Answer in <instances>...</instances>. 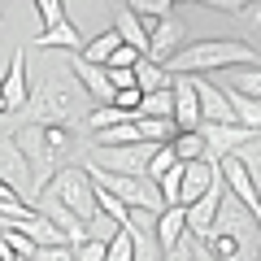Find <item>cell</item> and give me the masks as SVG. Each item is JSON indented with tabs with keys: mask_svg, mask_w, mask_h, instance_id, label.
I'll use <instances>...</instances> for the list:
<instances>
[{
	"mask_svg": "<svg viewBox=\"0 0 261 261\" xmlns=\"http://www.w3.org/2000/svg\"><path fill=\"white\" fill-rule=\"evenodd\" d=\"M118 44H122L118 31H100V35H92V39L83 44V53H79V57H83L87 65H105V61L113 57V48H118Z\"/></svg>",
	"mask_w": 261,
	"mask_h": 261,
	"instance_id": "obj_21",
	"label": "cell"
},
{
	"mask_svg": "<svg viewBox=\"0 0 261 261\" xmlns=\"http://www.w3.org/2000/svg\"><path fill=\"white\" fill-rule=\"evenodd\" d=\"M174 166H178V161H174V152H170V144H161V148L148 157V170H144V178H148V183H157V178L166 174V170H174Z\"/></svg>",
	"mask_w": 261,
	"mask_h": 261,
	"instance_id": "obj_30",
	"label": "cell"
},
{
	"mask_svg": "<svg viewBox=\"0 0 261 261\" xmlns=\"http://www.w3.org/2000/svg\"><path fill=\"white\" fill-rule=\"evenodd\" d=\"M161 261H196V257H192V235H183L170 252H161Z\"/></svg>",
	"mask_w": 261,
	"mask_h": 261,
	"instance_id": "obj_37",
	"label": "cell"
},
{
	"mask_svg": "<svg viewBox=\"0 0 261 261\" xmlns=\"http://www.w3.org/2000/svg\"><path fill=\"white\" fill-rule=\"evenodd\" d=\"M183 235H187V209H183V205H166L157 218H152V240H157V252H170Z\"/></svg>",
	"mask_w": 261,
	"mask_h": 261,
	"instance_id": "obj_15",
	"label": "cell"
},
{
	"mask_svg": "<svg viewBox=\"0 0 261 261\" xmlns=\"http://www.w3.org/2000/svg\"><path fill=\"white\" fill-rule=\"evenodd\" d=\"M35 9H39V31L65 22V5H61V0H35Z\"/></svg>",
	"mask_w": 261,
	"mask_h": 261,
	"instance_id": "obj_32",
	"label": "cell"
},
{
	"mask_svg": "<svg viewBox=\"0 0 261 261\" xmlns=\"http://www.w3.org/2000/svg\"><path fill=\"white\" fill-rule=\"evenodd\" d=\"M226 92V105H231V118L240 122L244 130H252V135H261V100H248V96L231 92V87H222Z\"/></svg>",
	"mask_w": 261,
	"mask_h": 261,
	"instance_id": "obj_18",
	"label": "cell"
},
{
	"mask_svg": "<svg viewBox=\"0 0 261 261\" xmlns=\"http://www.w3.org/2000/svg\"><path fill=\"white\" fill-rule=\"evenodd\" d=\"M222 196H226V187H222V178H214V187H209L196 205H187V235H196V240H205L209 235V226H214V214H218V205H222Z\"/></svg>",
	"mask_w": 261,
	"mask_h": 261,
	"instance_id": "obj_14",
	"label": "cell"
},
{
	"mask_svg": "<svg viewBox=\"0 0 261 261\" xmlns=\"http://www.w3.org/2000/svg\"><path fill=\"white\" fill-rule=\"evenodd\" d=\"M105 261H135V244L122 226H113L109 240H105Z\"/></svg>",
	"mask_w": 261,
	"mask_h": 261,
	"instance_id": "obj_27",
	"label": "cell"
},
{
	"mask_svg": "<svg viewBox=\"0 0 261 261\" xmlns=\"http://www.w3.org/2000/svg\"><path fill=\"white\" fill-rule=\"evenodd\" d=\"M226 65H231V70L235 65H261V57L252 53L244 39H196V44H183L161 70H166V74L205 79L209 70H226Z\"/></svg>",
	"mask_w": 261,
	"mask_h": 261,
	"instance_id": "obj_3",
	"label": "cell"
},
{
	"mask_svg": "<svg viewBox=\"0 0 261 261\" xmlns=\"http://www.w3.org/2000/svg\"><path fill=\"white\" fill-rule=\"evenodd\" d=\"M196 5H205V9H218V13H231V18H235V13L248 9L252 0H196Z\"/></svg>",
	"mask_w": 261,
	"mask_h": 261,
	"instance_id": "obj_36",
	"label": "cell"
},
{
	"mask_svg": "<svg viewBox=\"0 0 261 261\" xmlns=\"http://www.w3.org/2000/svg\"><path fill=\"white\" fill-rule=\"evenodd\" d=\"M31 261H74V248L70 244H53V248H35Z\"/></svg>",
	"mask_w": 261,
	"mask_h": 261,
	"instance_id": "obj_35",
	"label": "cell"
},
{
	"mask_svg": "<svg viewBox=\"0 0 261 261\" xmlns=\"http://www.w3.org/2000/svg\"><path fill=\"white\" fill-rule=\"evenodd\" d=\"M13 144L22 148L31 174H35V192H44L53 183V174H61L70 161H74V140L65 126H35V122H22L18 130H9Z\"/></svg>",
	"mask_w": 261,
	"mask_h": 261,
	"instance_id": "obj_2",
	"label": "cell"
},
{
	"mask_svg": "<svg viewBox=\"0 0 261 261\" xmlns=\"http://www.w3.org/2000/svg\"><path fill=\"white\" fill-rule=\"evenodd\" d=\"M235 18H240V31H244V44H248L252 53L261 57V0H252L248 9H244V13H235Z\"/></svg>",
	"mask_w": 261,
	"mask_h": 261,
	"instance_id": "obj_25",
	"label": "cell"
},
{
	"mask_svg": "<svg viewBox=\"0 0 261 261\" xmlns=\"http://www.w3.org/2000/svg\"><path fill=\"white\" fill-rule=\"evenodd\" d=\"M0 261H13V257H9V248H5V244H0Z\"/></svg>",
	"mask_w": 261,
	"mask_h": 261,
	"instance_id": "obj_39",
	"label": "cell"
},
{
	"mask_svg": "<svg viewBox=\"0 0 261 261\" xmlns=\"http://www.w3.org/2000/svg\"><path fill=\"white\" fill-rule=\"evenodd\" d=\"M35 214L44 218L48 226H57V231H61L70 244H83V240H87V226L79 222V218L70 214V209H65V205L57 200L53 192H39V196H35Z\"/></svg>",
	"mask_w": 261,
	"mask_h": 261,
	"instance_id": "obj_10",
	"label": "cell"
},
{
	"mask_svg": "<svg viewBox=\"0 0 261 261\" xmlns=\"http://www.w3.org/2000/svg\"><path fill=\"white\" fill-rule=\"evenodd\" d=\"M200 140H205V161H222L226 152H240L244 144H252V140H261V135H252V130H244L240 122H200Z\"/></svg>",
	"mask_w": 261,
	"mask_h": 261,
	"instance_id": "obj_9",
	"label": "cell"
},
{
	"mask_svg": "<svg viewBox=\"0 0 261 261\" xmlns=\"http://www.w3.org/2000/svg\"><path fill=\"white\" fill-rule=\"evenodd\" d=\"M140 118H174V92L170 87H157V92H148L140 100Z\"/></svg>",
	"mask_w": 261,
	"mask_h": 261,
	"instance_id": "obj_23",
	"label": "cell"
},
{
	"mask_svg": "<svg viewBox=\"0 0 261 261\" xmlns=\"http://www.w3.org/2000/svg\"><path fill=\"white\" fill-rule=\"evenodd\" d=\"M157 87H170V74L161 65H152V61H140L135 65V92L148 96V92H157Z\"/></svg>",
	"mask_w": 261,
	"mask_h": 261,
	"instance_id": "obj_26",
	"label": "cell"
},
{
	"mask_svg": "<svg viewBox=\"0 0 261 261\" xmlns=\"http://www.w3.org/2000/svg\"><path fill=\"white\" fill-rule=\"evenodd\" d=\"M192 257H196V261H218V257H214V252H209V248H205V244L196 240V235H192Z\"/></svg>",
	"mask_w": 261,
	"mask_h": 261,
	"instance_id": "obj_38",
	"label": "cell"
},
{
	"mask_svg": "<svg viewBox=\"0 0 261 261\" xmlns=\"http://www.w3.org/2000/svg\"><path fill=\"white\" fill-rule=\"evenodd\" d=\"M135 130H140L144 144H170L178 135L174 122H166V118H135Z\"/></svg>",
	"mask_w": 261,
	"mask_h": 261,
	"instance_id": "obj_24",
	"label": "cell"
},
{
	"mask_svg": "<svg viewBox=\"0 0 261 261\" xmlns=\"http://www.w3.org/2000/svg\"><path fill=\"white\" fill-rule=\"evenodd\" d=\"M0 96L9 105V113H22V105H27V96H31V87H27V48H13L5 83H0Z\"/></svg>",
	"mask_w": 261,
	"mask_h": 261,
	"instance_id": "obj_13",
	"label": "cell"
},
{
	"mask_svg": "<svg viewBox=\"0 0 261 261\" xmlns=\"http://www.w3.org/2000/svg\"><path fill=\"white\" fill-rule=\"evenodd\" d=\"M87 113H92V100L87 92L74 83V74L65 70H53L44 74L35 87H31L27 105H22V122H35V126H83Z\"/></svg>",
	"mask_w": 261,
	"mask_h": 261,
	"instance_id": "obj_1",
	"label": "cell"
},
{
	"mask_svg": "<svg viewBox=\"0 0 261 261\" xmlns=\"http://www.w3.org/2000/svg\"><path fill=\"white\" fill-rule=\"evenodd\" d=\"M0 183L9 187L13 196H18L22 205H31L35 209V174H31V166H27V157H22V148L13 144V135L5 126H0Z\"/></svg>",
	"mask_w": 261,
	"mask_h": 261,
	"instance_id": "obj_6",
	"label": "cell"
},
{
	"mask_svg": "<svg viewBox=\"0 0 261 261\" xmlns=\"http://www.w3.org/2000/svg\"><path fill=\"white\" fill-rule=\"evenodd\" d=\"M144 35H148V53H144V61L166 65L170 57H174L178 48L187 44V22H183V18H174V13H166V18L144 22Z\"/></svg>",
	"mask_w": 261,
	"mask_h": 261,
	"instance_id": "obj_7",
	"label": "cell"
},
{
	"mask_svg": "<svg viewBox=\"0 0 261 261\" xmlns=\"http://www.w3.org/2000/svg\"><path fill=\"white\" fill-rule=\"evenodd\" d=\"M161 144H122V148H92V166L96 170H109V174H140L144 178V170H148V157L157 152Z\"/></svg>",
	"mask_w": 261,
	"mask_h": 261,
	"instance_id": "obj_8",
	"label": "cell"
},
{
	"mask_svg": "<svg viewBox=\"0 0 261 261\" xmlns=\"http://www.w3.org/2000/svg\"><path fill=\"white\" fill-rule=\"evenodd\" d=\"M44 192H53L57 200H61V205L87 226V231L96 226V218H100V205H96V187H92V178H87V170H83V166H65L61 174H53V183H48Z\"/></svg>",
	"mask_w": 261,
	"mask_h": 261,
	"instance_id": "obj_5",
	"label": "cell"
},
{
	"mask_svg": "<svg viewBox=\"0 0 261 261\" xmlns=\"http://www.w3.org/2000/svg\"><path fill=\"white\" fill-rule=\"evenodd\" d=\"M214 178H218V166L214 161H187L183 166V178H178V205H196L200 196L214 187Z\"/></svg>",
	"mask_w": 261,
	"mask_h": 261,
	"instance_id": "obj_12",
	"label": "cell"
},
{
	"mask_svg": "<svg viewBox=\"0 0 261 261\" xmlns=\"http://www.w3.org/2000/svg\"><path fill=\"white\" fill-rule=\"evenodd\" d=\"M5 113H9V105H5V96H0V118H5Z\"/></svg>",
	"mask_w": 261,
	"mask_h": 261,
	"instance_id": "obj_40",
	"label": "cell"
},
{
	"mask_svg": "<svg viewBox=\"0 0 261 261\" xmlns=\"http://www.w3.org/2000/svg\"><path fill=\"white\" fill-rule=\"evenodd\" d=\"M226 87L248 96V100H261V65H235V74H231Z\"/></svg>",
	"mask_w": 261,
	"mask_h": 261,
	"instance_id": "obj_22",
	"label": "cell"
},
{
	"mask_svg": "<svg viewBox=\"0 0 261 261\" xmlns=\"http://www.w3.org/2000/svg\"><path fill=\"white\" fill-rule=\"evenodd\" d=\"M240 166L248 170V178H252V187H257V196H261V140H252V144H244L240 152Z\"/></svg>",
	"mask_w": 261,
	"mask_h": 261,
	"instance_id": "obj_29",
	"label": "cell"
},
{
	"mask_svg": "<svg viewBox=\"0 0 261 261\" xmlns=\"http://www.w3.org/2000/svg\"><path fill=\"white\" fill-rule=\"evenodd\" d=\"M83 44H87V39L79 35V27H74L70 18L35 35V48H44V53H53V48H65V53H83Z\"/></svg>",
	"mask_w": 261,
	"mask_h": 261,
	"instance_id": "obj_17",
	"label": "cell"
},
{
	"mask_svg": "<svg viewBox=\"0 0 261 261\" xmlns=\"http://www.w3.org/2000/svg\"><path fill=\"white\" fill-rule=\"evenodd\" d=\"M170 92H174V130H200V100L187 74H170Z\"/></svg>",
	"mask_w": 261,
	"mask_h": 261,
	"instance_id": "obj_11",
	"label": "cell"
},
{
	"mask_svg": "<svg viewBox=\"0 0 261 261\" xmlns=\"http://www.w3.org/2000/svg\"><path fill=\"white\" fill-rule=\"evenodd\" d=\"M178 178H183V166L166 170V174L157 178V196H161V205H178Z\"/></svg>",
	"mask_w": 261,
	"mask_h": 261,
	"instance_id": "obj_31",
	"label": "cell"
},
{
	"mask_svg": "<svg viewBox=\"0 0 261 261\" xmlns=\"http://www.w3.org/2000/svg\"><path fill=\"white\" fill-rule=\"evenodd\" d=\"M113 31H118V39H122V44H126V48H135L140 57L148 53V35H144V22L135 18L130 9H118V18H113Z\"/></svg>",
	"mask_w": 261,
	"mask_h": 261,
	"instance_id": "obj_19",
	"label": "cell"
},
{
	"mask_svg": "<svg viewBox=\"0 0 261 261\" xmlns=\"http://www.w3.org/2000/svg\"><path fill=\"white\" fill-rule=\"evenodd\" d=\"M87 178H92L100 192H109L118 205H126V209H144L148 218H157L161 209V196H157V183H148V178H140V174H109V170H96L92 161H87Z\"/></svg>",
	"mask_w": 261,
	"mask_h": 261,
	"instance_id": "obj_4",
	"label": "cell"
},
{
	"mask_svg": "<svg viewBox=\"0 0 261 261\" xmlns=\"http://www.w3.org/2000/svg\"><path fill=\"white\" fill-rule=\"evenodd\" d=\"M126 9L135 13L140 22H152V18H166V13H174V0H126Z\"/></svg>",
	"mask_w": 261,
	"mask_h": 261,
	"instance_id": "obj_28",
	"label": "cell"
},
{
	"mask_svg": "<svg viewBox=\"0 0 261 261\" xmlns=\"http://www.w3.org/2000/svg\"><path fill=\"white\" fill-rule=\"evenodd\" d=\"M196 87V100H200V122H235L231 118V105H226V92L218 83H209V79H192Z\"/></svg>",
	"mask_w": 261,
	"mask_h": 261,
	"instance_id": "obj_16",
	"label": "cell"
},
{
	"mask_svg": "<svg viewBox=\"0 0 261 261\" xmlns=\"http://www.w3.org/2000/svg\"><path fill=\"white\" fill-rule=\"evenodd\" d=\"M74 261H105V240H83V244H74Z\"/></svg>",
	"mask_w": 261,
	"mask_h": 261,
	"instance_id": "obj_34",
	"label": "cell"
},
{
	"mask_svg": "<svg viewBox=\"0 0 261 261\" xmlns=\"http://www.w3.org/2000/svg\"><path fill=\"white\" fill-rule=\"evenodd\" d=\"M140 61H144V57L135 53V48L118 44V48H113V57H109V61H105V70H135V65H140Z\"/></svg>",
	"mask_w": 261,
	"mask_h": 261,
	"instance_id": "obj_33",
	"label": "cell"
},
{
	"mask_svg": "<svg viewBox=\"0 0 261 261\" xmlns=\"http://www.w3.org/2000/svg\"><path fill=\"white\" fill-rule=\"evenodd\" d=\"M170 152H174L178 166H187V161H205V140H200V130H178L174 140H170Z\"/></svg>",
	"mask_w": 261,
	"mask_h": 261,
	"instance_id": "obj_20",
	"label": "cell"
}]
</instances>
